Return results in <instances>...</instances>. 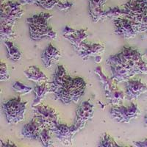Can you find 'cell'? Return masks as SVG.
Masks as SVG:
<instances>
[{"mask_svg": "<svg viewBox=\"0 0 147 147\" xmlns=\"http://www.w3.org/2000/svg\"><path fill=\"white\" fill-rule=\"evenodd\" d=\"M107 63L122 67L131 72L133 76L140 74H147V63L144 61L141 53L133 47H123L119 52L110 55Z\"/></svg>", "mask_w": 147, "mask_h": 147, "instance_id": "1", "label": "cell"}, {"mask_svg": "<svg viewBox=\"0 0 147 147\" xmlns=\"http://www.w3.org/2000/svg\"><path fill=\"white\" fill-rule=\"evenodd\" d=\"M87 84L80 77L69 76L60 90L55 94V99L65 105L77 103L84 95Z\"/></svg>", "mask_w": 147, "mask_h": 147, "instance_id": "2", "label": "cell"}, {"mask_svg": "<svg viewBox=\"0 0 147 147\" xmlns=\"http://www.w3.org/2000/svg\"><path fill=\"white\" fill-rule=\"evenodd\" d=\"M27 102L20 96L15 97L5 101L2 108L8 124H15L22 121L25 117Z\"/></svg>", "mask_w": 147, "mask_h": 147, "instance_id": "3", "label": "cell"}, {"mask_svg": "<svg viewBox=\"0 0 147 147\" xmlns=\"http://www.w3.org/2000/svg\"><path fill=\"white\" fill-rule=\"evenodd\" d=\"M20 2H13L7 0L1 4L0 22L1 24L14 26L17 20L20 19L24 15V10Z\"/></svg>", "mask_w": 147, "mask_h": 147, "instance_id": "4", "label": "cell"}, {"mask_svg": "<svg viewBox=\"0 0 147 147\" xmlns=\"http://www.w3.org/2000/svg\"><path fill=\"white\" fill-rule=\"evenodd\" d=\"M124 18L140 23L147 16V0H129L122 7Z\"/></svg>", "mask_w": 147, "mask_h": 147, "instance_id": "5", "label": "cell"}, {"mask_svg": "<svg viewBox=\"0 0 147 147\" xmlns=\"http://www.w3.org/2000/svg\"><path fill=\"white\" fill-rule=\"evenodd\" d=\"M110 115L115 121L126 124L138 117L140 109L137 104L133 102L128 106L124 105L112 106L110 108Z\"/></svg>", "mask_w": 147, "mask_h": 147, "instance_id": "6", "label": "cell"}, {"mask_svg": "<svg viewBox=\"0 0 147 147\" xmlns=\"http://www.w3.org/2000/svg\"><path fill=\"white\" fill-rule=\"evenodd\" d=\"M115 32L124 38H133L140 31V24L121 17L113 20Z\"/></svg>", "mask_w": 147, "mask_h": 147, "instance_id": "7", "label": "cell"}, {"mask_svg": "<svg viewBox=\"0 0 147 147\" xmlns=\"http://www.w3.org/2000/svg\"><path fill=\"white\" fill-rule=\"evenodd\" d=\"M50 129L55 137L57 138V140H59V141H60L64 145L72 144L73 138L76 133L81 130L74 124L69 126L66 124H60V123L55 124V126L51 127Z\"/></svg>", "mask_w": 147, "mask_h": 147, "instance_id": "8", "label": "cell"}, {"mask_svg": "<svg viewBox=\"0 0 147 147\" xmlns=\"http://www.w3.org/2000/svg\"><path fill=\"white\" fill-rule=\"evenodd\" d=\"M32 107L34 110V114L39 118L44 127L51 128L59 123L58 113L50 106L44 104H39Z\"/></svg>", "mask_w": 147, "mask_h": 147, "instance_id": "9", "label": "cell"}, {"mask_svg": "<svg viewBox=\"0 0 147 147\" xmlns=\"http://www.w3.org/2000/svg\"><path fill=\"white\" fill-rule=\"evenodd\" d=\"M94 106L90 101L82 102L76 110L75 120L74 124H76L80 129L85 127L87 121L91 120L94 117Z\"/></svg>", "mask_w": 147, "mask_h": 147, "instance_id": "10", "label": "cell"}, {"mask_svg": "<svg viewBox=\"0 0 147 147\" xmlns=\"http://www.w3.org/2000/svg\"><path fill=\"white\" fill-rule=\"evenodd\" d=\"M44 125L37 115H34L33 118L30 122L24 126L22 129V136L24 138L32 141L40 140V132Z\"/></svg>", "mask_w": 147, "mask_h": 147, "instance_id": "11", "label": "cell"}, {"mask_svg": "<svg viewBox=\"0 0 147 147\" xmlns=\"http://www.w3.org/2000/svg\"><path fill=\"white\" fill-rule=\"evenodd\" d=\"M30 29V38L34 40H40L44 38L57 39V32L49 24L43 25H28Z\"/></svg>", "mask_w": 147, "mask_h": 147, "instance_id": "12", "label": "cell"}, {"mask_svg": "<svg viewBox=\"0 0 147 147\" xmlns=\"http://www.w3.org/2000/svg\"><path fill=\"white\" fill-rule=\"evenodd\" d=\"M147 92V85L138 79H129L125 82L126 98L129 100L137 99Z\"/></svg>", "mask_w": 147, "mask_h": 147, "instance_id": "13", "label": "cell"}, {"mask_svg": "<svg viewBox=\"0 0 147 147\" xmlns=\"http://www.w3.org/2000/svg\"><path fill=\"white\" fill-rule=\"evenodd\" d=\"M105 50V48L100 44H85L82 43L76 52L81 58L86 60L90 57L101 56Z\"/></svg>", "mask_w": 147, "mask_h": 147, "instance_id": "14", "label": "cell"}, {"mask_svg": "<svg viewBox=\"0 0 147 147\" xmlns=\"http://www.w3.org/2000/svg\"><path fill=\"white\" fill-rule=\"evenodd\" d=\"M69 76L63 65H57L54 73L53 80L52 82H49V94H55L58 91Z\"/></svg>", "mask_w": 147, "mask_h": 147, "instance_id": "15", "label": "cell"}, {"mask_svg": "<svg viewBox=\"0 0 147 147\" xmlns=\"http://www.w3.org/2000/svg\"><path fill=\"white\" fill-rule=\"evenodd\" d=\"M61 56L60 50L52 44H49L44 50L41 55V60L46 68H50Z\"/></svg>", "mask_w": 147, "mask_h": 147, "instance_id": "16", "label": "cell"}, {"mask_svg": "<svg viewBox=\"0 0 147 147\" xmlns=\"http://www.w3.org/2000/svg\"><path fill=\"white\" fill-rule=\"evenodd\" d=\"M107 65H108L110 71H111V74H112L111 78L116 83L125 82L128 80H129L132 77H134L131 72L126 70V69H124L122 67L114 65V64H107Z\"/></svg>", "mask_w": 147, "mask_h": 147, "instance_id": "17", "label": "cell"}, {"mask_svg": "<svg viewBox=\"0 0 147 147\" xmlns=\"http://www.w3.org/2000/svg\"><path fill=\"white\" fill-rule=\"evenodd\" d=\"M24 74L27 80L38 84L43 83V82H47L48 80V78L45 74L38 67L35 65H31L28 67L27 69L24 70Z\"/></svg>", "mask_w": 147, "mask_h": 147, "instance_id": "18", "label": "cell"}, {"mask_svg": "<svg viewBox=\"0 0 147 147\" xmlns=\"http://www.w3.org/2000/svg\"><path fill=\"white\" fill-rule=\"evenodd\" d=\"M94 72H95V74L97 76V78H98L102 88H103L105 94L108 93L113 89L118 88L117 83L111 77L109 78L104 74L101 66H97L95 69Z\"/></svg>", "mask_w": 147, "mask_h": 147, "instance_id": "19", "label": "cell"}, {"mask_svg": "<svg viewBox=\"0 0 147 147\" xmlns=\"http://www.w3.org/2000/svg\"><path fill=\"white\" fill-rule=\"evenodd\" d=\"M63 37L70 42L74 48L75 49V50H77L88 38V30L87 29L76 30L75 32L71 35H65Z\"/></svg>", "mask_w": 147, "mask_h": 147, "instance_id": "20", "label": "cell"}, {"mask_svg": "<svg viewBox=\"0 0 147 147\" xmlns=\"http://www.w3.org/2000/svg\"><path fill=\"white\" fill-rule=\"evenodd\" d=\"M33 91L35 93V99L32 107L40 104L41 101L45 99L47 94H49V82H45L35 85L33 88Z\"/></svg>", "mask_w": 147, "mask_h": 147, "instance_id": "21", "label": "cell"}, {"mask_svg": "<svg viewBox=\"0 0 147 147\" xmlns=\"http://www.w3.org/2000/svg\"><path fill=\"white\" fill-rule=\"evenodd\" d=\"M89 14L93 22L97 23L104 18L103 7L96 0H88Z\"/></svg>", "mask_w": 147, "mask_h": 147, "instance_id": "22", "label": "cell"}, {"mask_svg": "<svg viewBox=\"0 0 147 147\" xmlns=\"http://www.w3.org/2000/svg\"><path fill=\"white\" fill-rule=\"evenodd\" d=\"M105 96L109 103L112 106L121 105H123L126 98V94L118 87L108 93H106Z\"/></svg>", "mask_w": 147, "mask_h": 147, "instance_id": "23", "label": "cell"}, {"mask_svg": "<svg viewBox=\"0 0 147 147\" xmlns=\"http://www.w3.org/2000/svg\"><path fill=\"white\" fill-rule=\"evenodd\" d=\"M7 51V56L10 60L13 61H18L22 57V54L19 49L13 44L11 40H5L3 41Z\"/></svg>", "mask_w": 147, "mask_h": 147, "instance_id": "24", "label": "cell"}, {"mask_svg": "<svg viewBox=\"0 0 147 147\" xmlns=\"http://www.w3.org/2000/svg\"><path fill=\"white\" fill-rule=\"evenodd\" d=\"M52 17V15L48 13H40L34 15L33 16L28 18L27 19V23L28 25H43L48 24L49 21Z\"/></svg>", "mask_w": 147, "mask_h": 147, "instance_id": "25", "label": "cell"}, {"mask_svg": "<svg viewBox=\"0 0 147 147\" xmlns=\"http://www.w3.org/2000/svg\"><path fill=\"white\" fill-rule=\"evenodd\" d=\"M0 36L2 41L5 40H13L16 37V33L13 30V26L1 24L0 27Z\"/></svg>", "mask_w": 147, "mask_h": 147, "instance_id": "26", "label": "cell"}, {"mask_svg": "<svg viewBox=\"0 0 147 147\" xmlns=\"http://www.w3.org/2000/svg\"><path fill=\"white\" fill-rule=\"evenodd\" d=\"M124 17V13L122 8L119 7V6H115L113 7H109L107 10H104V18L103 19L106 18H111L113 21L116 18Z\"/></svg>", "mask_w": 147, "mask_h": 147, "instance_id": "27", "label": "cell"}, {"mask_svg": "<svg viewBox=\"0 0 147 147\" xmlns=\"http://www.w3.org/2000/svg\"><path fill=\"white\" fill-rule=\"evenodd\" d=\"M52 132L50 129L49 127H44L43 129L40 132V140L42 144V145L45 147H49L52 146L53 145V141H52Z\"/></svg>", "mask_w": 147, "mask_h": 147, "instance_id": "28", "label": "cell"}, {"mask_svg": "<svg viewBox=\"0 0 147 147\" xmlns=\"http://www.w3.org/2000/svg\"><path fill=\"white\" fill-rule=\"evenodd\" d=\"M99 146L102 147H113L120 146L119 144L116 143L115 139L112 136L107 133H104L102 137L101 138L100 141L99 143Z\"/></svg>", "mask_w": 147, "mask_h": 147, "instance_id": "29", "label": "cell"}, {"mask_svg": "<svg viewBox=\"0 0 147 147\" xmlns=\"http://www.w3.org/2000/svg\"><path fill=\"white\" fill-rule=\"evenodd\" d=\"M12 88L16 93L19 94L20 95H27L33 90V88L32 87L28 86L25 84H23L19 81H16L14 82Z\"/></svg>", "mask_w": 147, "mask_h": 147, "instance_id": "30", "label": "cell"}, {"mask_svg": "<svg viewBox=\"0 0 147 147\" xmlns=\"http://www.w3.org/2000/svg\"><path fill=\"white\" fill-rule=\"evenodd\" d=\"M58 0H37L35 5L45 10H51L56 7Z\"/></svg>", "mask_w": 147, "mask_h": 147, "instance_id": "31", "label": "cell"}, {"mask_svg": "<svg viewBox=\"0 0 147 147\" xmlns=\"http://www.w3.org/2000/svg\"><path fill=\"white\" fill-rule=\"evenodd\" d=\"M10 78V74H9L7 65L2 61L1 66H0V81L1 82H6V81L9 80Z\"/></svg>", "mask_w": 147, "mask_h": 147, "instance_id": "32", "label": "cell"}, {"mask_svg": "<svg viewBox=\"0 0 147 147\" xmlns=\"http://www.w3.org/2000/svg\"><path fill=\"white\" fill-rule=\"evenodd\" d=\"M73 6V3L69 2L68 0H58L56 7L60 11H68Z\"/></svg>", "mask_w": 147, "mask_h": 147, "instance_id": "33", "label": "cell"}, {"mask_svg": "<svg viewBox=\"0 0 147 147\" xmlns=\"http://www.w3.org/2000/svg\"><path fill=\"white\" fill-rule=\"evenodd\" d=\"M139 24H140L141 32H146L147 33V16H146Z\"/></svg>", "mask_w": 147, "mask_h": 147, "instance_id": "34", "label": "cell"}, {"mask_svg": "<svg viewBox=\"0 0 147 147\" xmlns=\"http://www.w3.org/2000/svg\"><path fill=\"white\" fill-rule=\"evenodd\" d=\"M12 146L16 147V145L13 142H12L11 140H7V141H3L2 140H1L0 147H12Z\"/></svg>", "mask_w": 147, "mask_h": 147, "instance_id": "35", "label": "cell"}, {"mask_svg": "<svg viewBox=\"0 0 147 147\" xmlns=\"http://www.w3.org/2000/svg\"><path fill=\"white\" fill-rule=\"evenodd\" d=\"M134 146L138 147H147V138L144 139L143 140H139L133 143Z\"/></svg>", "mask_w": 147, "mask_h": 147, "instance_id": "36", "label": "cell"}, {"mask_svg": "<svg viewBox=\"0 0 147 147\" xmlns=\"http://www.w3.org/2000/svg\"><path fill=\"white\" fill-rule=\"evenodd\" d=\"M37 0H20V2L22 5H35Z\"/></svg>", "mask_w": 147, "mask_h": 147, "instance_id": "37", "label": "cell"}, {"mask_svg": "<svg viewBox=\"0 0 147 147\" xmlns=\"http://www.w3.org/2000/svg\"><path fill=\"white\" fill-rule=\"evenodd\" d=\"M95 62L96 63H99L102 61V57L101 56H96V57H95Z\"/></svg>", "mask_w": 147, "mask_h": 147, "instance_id": "38", "label": "cell"}, {"mask_svg": "<svg viewBox=\"0 0 147 147\" xmlns=\"http://www.w3.org/2000/svg\"><path fill=\"white\" fill-rule=\"evenodd\" d=\"M144 124L146 126H147V113H146L145 116H144Z\"/></svg>", "mask_w": 147, "mask_h": 147, "instance_id": "39", "label": "cell"}, {"mask_svg": "<svg viewBox=\"0 0 147 147\" xmlns=\"http://www.w3.org/2000/svg\"><path fill=\"white\" fill-rule=\"evenodd\" d=\"M100 2H102V5H103L104 6H105V4H106V2H107V0H100Z\"/></svg>", "mask_w": 147, "mask_h": 147, "instance_id": "40", "label": "cell"}]
</instances>
